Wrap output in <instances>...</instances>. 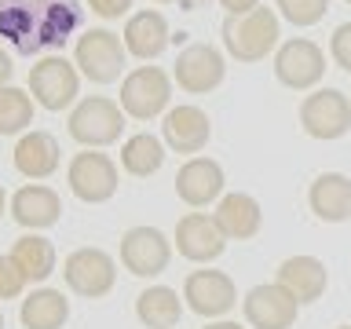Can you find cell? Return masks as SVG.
<instances>
[{"label": "cell", "mask_w": 351, "mask_h": 329, "mask_svg": "<svg viewBox=\"0 0 351 329\" xmlns=\"http://www.w3.org/2000/svg\"><path fill=\"white\" fill-rule=\"evenodd\" d=\"M274 8H278V15L285 22H293V26H315V22H322L326 19V11H329V0H274Z\"/></svg>", "instance_id": "29"}, {"label": "cell", "mask_w": 351, "mask_h": 329, "mask_svg": "<svg viewBox=\"0 0 351 329\" xmlns=\"http://www.w3.org/2000/svg\"><path fill=\"white\" fill-rule=\"evenodd\" d=\"M125 40L110 29H88L77 37L73 48V66L81 70L92 84H110L121 77V66H125Z\"/></svg>", "instance_id": "6"}, {"label": "cell", "mask_w": 351, "mask_h": 329, "mask_svg": "<svg viewBox=\"0 0 351 329\" xmlns=\"http://www.w3.org/2000/svg\"><path fill=\"white\" fill-rule=\"evenodd\" d=\"M121 128H125V110L106 95H88L70 110V136L84 150H99V147L117 143Z\"/></svg>", "instance_id": "3"}, {"label": "cell", "mask_w": 351, "mask_h": 329, "mask_svg": "<svg viewBox=\"0 0 351 329\" xmlns=\"http://www.w3.org/2000/svg\"><path fill=\"white\" fill-rule=\"evenodd\" d=\"M33 125V95L8 84L0 88V136H26Z\"/></svg>", "instance_id": "28"}, {"label": "cell", "mask_w": 351, "mask_h": 329, "mask_svg": "<svg viewBox=\"0 0 351 329\" xmlns=\"http://www.w3.org/2000/svg\"><path fill=\"white\" fill-rule=\"evenodd\" d=\"M88 8H92L99 19H121V15H128L132 0H88Z\"/></svg>", "instance_id": "32"}, {"label": "cell", "mask_w": 351, "mask_h": 329, "mask_svg": "<svg viewBox=\"0 0 351 329\" xmlns=\"http://www.w3.org/2000/svg\"><path fill=\"white\" fill-rule=\"evenodd\" d=\"M278 11L267 4L223 19V48L238 62H263L278 48Z\"/></svg>", "instance_id": "2"}, {"label": "cell", "mask_w": 351, "mask_h": 329, "mask_svg": "<svg viewBox=\"0 0 351 329\" xmlns=\"http://www.w3.org/2000/svg\"><path fill=\"white\" fill-rule=\"evenodd\" d=\"M4 205H11V202L4 197V186H0V216H4Z\"/></svg>", "instance_id": "37"}, {"label": "cell", "mask_w": 351, "mask_h": 329, "mask_svg": "<svg viewBox=\"0 0 351 329\" xmlns=\"http://www.w3.org/2000/svg\"><path fill=\"white\" fill-rule=\"evenodd\" d=\"M223 73H227V62H223V51L213 48V44H186L176 59V70H172V81L191 95H205L213 88L223 84Z\"/></svg>", "instance_id": "13"}, {"label": "cell", "mask_w": 351, "mask_h": 329, "mask_svg": "<svg viewBox=\"0 0 351 329\" xmlns=\"http://www.w3.org/2000/svg\"><path fill=\"white\" fill-rule=\"evenodd\" d=\"M202 4H208V0H183L180 8H186V11H194V8H202Z\"/></svg>", "instance_id": "36"}, {"label": "cell", "mask_w": 351, "mask_h": 329, "mask_svg": "<svg viewBox=\"0 0 351 329\" xmlns=\"http://www.w3.org/2000/svg\"><path fill=\"white\" fill-rule=\"evenodd\" d=\"M274 77L293 92H311L326 77V51L307 37H293L274 51Z\"/></svg>", "instance_id": "9"}, {"label": "cell", "mask_w": 351, "mask_h": 329, "mask_svg": "<svg viewBox=\"0 0 351 329\" xmlns=\"http://www.w3.org/2000/svg\"><path fill=\"white\" fill-rule=\"evenodd\" d=\"M19 263V271L26 274V282H48L55 271V245L40 234H22L15 238V245L8 252Z\"/></svg>", "instance_id": "26"}, {"label": "cell", "mask_w": 351, "mask_h": 329, "mask_svg": "<svg viewBox=\"0 0 351 329\" xmlns=\"http://www.w3.org/2000/svg\"><path fill=\"white\" fill-rule=\"evenodd\" d=\"M59 161H62L59 139L48 136V132H26L15 143V169L26 180H48L59 169Z\"/></svg>", "instance_id": "22"}, {"label": "cell", "mask_w": 351, "mask_h": 329, "mask_svg": "<svg viewBox=\"0 0 351 329\" xmlns=\"http://www.w3.org/2000/svg\"><path fill=\"white\" fill-rule=\"evenodd\" d=\"M11 73H15V66H11V55H8L4 48H0V88H8Z\"/></svg>", "instance_id": "34"}, {"label": "cell", "mask_w": 351, "mask_h": 329, "mask_svg": "<svg viewBox=\"0 0 351 329\" xmlns=\"http://www.w3.org/2000/svg\"><path fill=\"white\" fill-rule=\"evenodd\" d=\"M300 125L311 139H340L351 132V99L337 88H315L300 103Z\"/></svg>", "instance_id": "7"}, {"label": "cell", "mask_w": 351, "mask_h": 329, "mask_svg": "<svg viewBox=\"0 0 351 329\" xmlns=\"http://www.w3.org/2000/svg\"><path fill=\"white\" fill-rule=\"evenodd\" d=\"M176 249L183 260L191 263H213L223 256L227 249V234L219 230V223L205 212H186L176 223Z\"/></svg>", "instance_id": "15"}, {"label": "cell", "mask_w": 351, "mask_h": 329, "mask_svg": "<svg viewBox=\"0 0 351 329\" xmlns=\"http://www.w3.org/2000/svg\"><path fill=\"white\" fill-rule=\"evenodd\" d=\"M337 329H351V326H337Z\"/></svg>", "instance_id": "40"}, {"label": "cell", "mask_w": 351, "mask_h": 329, "mask_svg": "<svg viewBox=\"0 0 351 329\" xmlns=\"http://www.w3.org/2000/svg\"><path fill=\"white\" fill-rule=\"evenodd\" d=\"M348 4H351V0H348Z\"/></svg>", "instance_id": "41"}, {"label": "cell", "mask_w": 351, "mask_h": 329, "mask_svg": "<svg viewBox=\"0 0 351 329\" xmlns=\"http://www.w3.org/2000/svg\"><path fill=\"white\" fill-rule=\"evenodd\" d=\"M274 282H278L285 293H293L296 304H315V300H322V293L329 285V271L318 256H289V260L278 263Z\"/></svg>", "instance_id": "19"}, {"label": "cell", "mask_w": 351, "mask_h": 329, "mask_svg": "<svg viewBox=\"0 0 351 329\" xmlns=\"http://www.w3.org/2000/svg\"><path fill=\"white\" fill-rule=\"evenodd\" d=\"M165 164V139L150 136V132H136L121 147V169L136 180H147Z\"/></svg>", "instance_id": "27"}, {"label": "cell", "mask_w": 351, "mask_h": 329, "mask_svg": "<svg viewBox=\"0 0 351 329\" xmlns=\"http://www.w3.org/2000/svg\"><path fill=\"white\" fill-rule=\"evenodd\" d=\"M213 219L219 223V230L227 234V241H245V238H252V234L260 230L263 212H260V202H256L252 194L234 191V194H223V197H219Z\"/></svg>", "instance_id": "23"}, {"label": "cell", "mask_w": 351, "mask_h": 329, "mask_svg": "<svg viewBox=\"0 0 351 329\" xmlns=\"http://www.w3.org/2000/svg\"><path fill=\"white\" fill-rule=\"evenodd\" d=\"M154 4H183V0H154Z\"/></svg>", "instance_id": "38"}, {"label": "cell", "mask_w": 351, "mask_h": 329, "mask_svg": "<svg viewBox=\"0 0 351 329\" xmlns=\"http://www.w3.org/2000/svg\"><path fill=\"white\" fill-rule=\"evenodd\" d=\"M66 183H70L73 197H81L88 205H103L117 194L121 172L117 164L99 150H81L70 158V169H66Z\"/></svg>", "instance_id": "8"}, {"label": "cell", "mask_w": 351, "mask_h": 329, "mask_svg": "<svg viewBox=\"0 0 351 329\" xmlns=\"http://www.w3.org/2000/svg\"><path fill=\"white\" fill-rule=\"evenodd\" d=\"M223 183H227L223 164L213 158H191L176 172V194L191 208H205L208 202H219L223 197Z\"/></svg>", "instance_id": "17"}, {"label": "cell", "mask_w": 351, "mask_h": 329, "mask_svg": "<svg viewBox=\"0 0 351 329\" xmlns=\"http://www.w3.org/2000/svg\"><path fill=\"white\" fill-rule=\"evenodd\" d=\"M62 278L66 285L77 293V296H88V300H95V296H106L114 289L117 282V263L110 256L106 249H73L70 256L62 260Z\"/></svg>", "instance_id": "10"}, {"label": "cell", "mask_w": 351, "mask_h": 329, "mask_svg": "<svg viewBox=\"0 0 351 329\" xmlns=\"http://www.w3.org/2000/svg\"><path fill=\"white\" fill-rule=\"evenodd\" d=\"M205 329H245V326H238V322H227V318H219V322H208Z\"/></svg>", "instance_id": "35"}, {"label": "cell", "mask_w": 351, "mask_h": 329, "mask_svg": "<svg viewBox=\"0 0 351 329\" xmlns=\"http://www.w3.org/2000/svg\"><path fill=\"white\" fill-rule=\"evenodd\" d=\"M19 318L26 329H62L70 322V300L62 296V289H33L22 300Z\"/></svg>", "instance_id": "25"}, {"label": "cell", "mask_w": 351, "mask_h": 329, "mask_svg": "<svg viewBox=\"0 0 351 329\" xmlns=\"http://www.w3.org/2000/svg\"><path fill=\"white\" fill-rule=\"evenodd\" d=\"M11 219L22 223L26 230H44V227H55L62 216V202L51 186L44 183H26L11 194Z\"/></svg>", "instance_id": "18"}, {"label": "cell", "mask_w": 351, "mask_h": 329, "mask_svg": "<svg viewBox=\"0 0 351 329\" xmlns=\"http://www.w3.org/2000/svg\"><path fill=\"white\" fill-rule=\"evenodd\" d=\"M307 205L322 223H344V219H351V180L344 172L315 175L311 191H307Z\"/></svg>", "instance_id": "21"}, {"label": "cell", "mask_w": 351, "mask_h": 329, "mask_svg": "<svg viewBox=\"0 0 351 329\" xmlns=\"http://www.w3.org/2000/svg\"><path fill=\"white\" fill-rule=\"evenodd\" d=\"M219 4H223L227 15H245V11L260 8V0H219Z\"/></svg>", "instance_id": "33"}, {"label": "cell", "mask_w": 351, "mask_h": 329, "mask_svg": "<svg viewBox=\"0 0 351 329\" xmlns=\"http://www.w3.org/2000/svg\"><path fill=\"white\" fill-rule=\"evenodd\" d=\"M0 329H4V311H0Z\"/></svg>", "instance_id": "39"}, {"label": "cell", "mask_w": 351, "mask_h": 329, "mask_svg": "<svg viewBox=\"0 0 351 329\" xmlns=\"http://www.w3.org/2000/svg\"><path fill=\"white\" fill-rule=\"evenodd\" d=\"M77 92H81V73L70 59L62 55H44L40 62L29 66V95L33 103L59 114V110L77 103Z\"/></svg>", "instance_id": "5"}, {"label": "cell", "mask_w": 351, "mask_h": 329, "mask_svg": "<svg viewBox=\"0 0 351 329\" xmlns=\"http://www.w3.org/2000/svg\"><path fill=\"white\" fill-rule=\"evenodd\" d=\"M172 260V241L158 227H132L121 234V263L136 278H158Z\"/></svg>", "instance_id": "11"}, {"label": "cell", "mask_w": 351, "mask_h": 329, "mask_svg": "<svg viewBox=\"0 0 351 329\" xmlns=\"http://www.w3.org/2000/svg\"><path fill=\"white\" fill-rule=\"evenodd\" d=\"M77 0H0V37L19 55L55 51L81 29Z\"/></svg>", "instance_id": "1"}, {"label": "cell", "mask_w": 351, "mask_h": 329, "mask_svg": "<svg viewBox=\"0 0 351 329\" xmlns=\"http://www.w3.org/2000/svg\"><path fill=\"white\" fill-rule=\"evenodd\" d=\"M136 315L147 329H176L183 318V300L169 285H150L136 296Z\"/></svg>", "instance_id": "24"}, {"label": "cell", "mask_w": 351, "mask_h": 329, "mask_svg": "<svg viewBox=\"0 0 351 329\" xmlns=\"http://www.w3.org/2000/svg\"><path fill=\"white\" fill-rule=\"evenodd\" d=\"M183 300L202 318H223L238 304V285L223 271H191L183 282Z\"/></svg>", "instance_id": "12"}, {"label": "cell", "mask_w": 351, "mask_h": 329, "mask_svg": "<svg viewBox=\"0 0 351 329\" xmlns=\"http://www.w3.org/2000/svg\"><path fill=\"white\" fill-rule=\"evenodd\" d=\"M329 55H333V62L340 70L351 73V22H340L333 29V37H329Z\"/></svg>", "instance_id": "31"}, {"label": "cell", "mask_w": 351, "mask_h": 329, "mask_svg": "<svg viewBox=\"0 0 351 329\" xmlns=\"http://www.w3.org/2000/svg\"><path fill=\"white\" fill-rule=\"evenodd\" d=\"M161 139L165 147H172L176 154H202L208 147V139H213V121L202 106H172L169 114L161 121Z\"/></svg>", "instance_id": "16"}, {"label": "cell", "mask_w": 351, "mask_h": 329, "mask_svg": "<svg viewBox=\"0 0 351 329\" xmlns=\"http://www.w3.org/2000/svg\"><path fill=\"white\" fill-rule=\"evenodd\" d=\"M121 40H125V51H128V55H136V59L150 62V59H158V55L169 48L172 33H169V22H165L161 11H150V8H147V11L128 15Z\"/></svg>", "instance_id": "20"}, {"label": "cell", "mask_w": 351, "mask_h": 329, "mask_svg": "<svg viewBox=\"0 0 351 329\" xmlns=\"http://www.w3.org/2000/svg\"><path fill=\"white\" fill-rule=\"evenodd\" d=\"M241 315H245V322L252 329H293L296 315H300V304L278 282H263V285H252L245 293Z\"/></svg>", "instance_id": "14"}, {"label": "cell", "mask_w": 351, "mask_h": 329, "mask_svg": "<svg viewBox=\"0 0 351 329\" xmlns=\"http://www.w3.org/2000/svg\"><path fill=\"white\" fill-rule=\"evenodd\" d=\"M26 274L19 271V263L11 256H0V300H15V296H22V289H26Z\"/></svg>", "instance_id": "30"}, {"label": "cell", "mask_w": 351, "mask_h": 329, "mask_svg": "<svg viewBox=\"0 0 351 329\" xmlns=\"http://www.w3.org/2000/svg\"><path fill=\"white\" fill-rule=\"evenodd\" d=\"M121 110L136 121H150L158 114H169L172 103V77L161 66H136L121 81Z\"/></svg>", "instance_id": "4"}]
</instances>
